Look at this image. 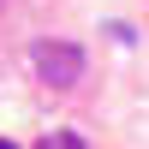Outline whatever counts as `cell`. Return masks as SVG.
I'll list each match as a JSON object with an SVG mask.
<instances>
[{
	"instance_id": "cell-1",
	"label": "cell",
	"mask_w": 149,
	"mask_h": 149,
	"mask_svg": "<svg viewBox=\"0 0 149 149\" xmlns=\"http://www.w3.org/2000/svg\"><path fill=\"white\" fill-rule=\"evenodd\" d=\"M30 66L48 90H78L84 84V48L78 42H36L30 48Z\"/></svg>"
},
{
	"instance_id": "cell-2",
	"label": "cell",
	"mask_w": 149,
	"mask_h": 149,
	"mask_svg": "<svg viewBox=\"0 0 149 149\" xmlns=\"http://www.w3.org/2000/svg\"><path fill=\"white\" fill-rule=\"evenodd\" d=\"M36 149H90V143H84V131H48Z\"/></svg>"
},
{
	"instance_id": "cell-3",
	"label": "cell",
	"mask_w": 149,
	"mask_h": 149,
	"mask_svg": "<svg viewBox=\"0 0 149 149\" xmlns=\"http://www.w3.org/2000/svg\"><path fill=\"white\" fill-rule=\"evenodd\" d=\"M0 149H18V143H12V137H0Z\"/></svg>"
}]
</instances>
